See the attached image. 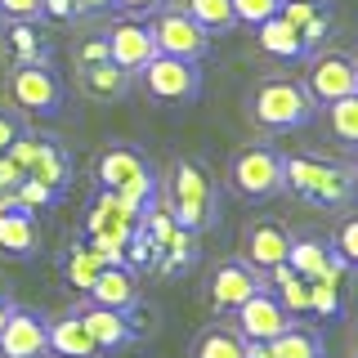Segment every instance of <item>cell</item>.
I'll return each mask as SVG.
<instances>
[{
  "label": "cell",
  "instance_id": "obj_1",
  "mask_svg": "<svg viewBox=\"0 0 358 358\" xmlns=\"http://www.w3.org/2000/svg\"><path fill=\"white\" fill-rule=\"evenodd\" d=\"M282 193L305 197L318 210H350L358 193L354 162H331V157H313V152L282 157Z\"/></svg>",
  "mask_w": 358,
  "mask_h": 358
},
{
  "label": "cell",
  "instance_id": "obj_2",
  "mask_svg": "<svg viewBox=\"0 0 358 358\" xmlns=\"http://www.w3.org/2000/svg\"><path fill=\"white\" fill-rule=\"evenodd\" d=\"M157 197L171 206V215L179 229L188 233H210L220 224V201H215V184H210L206 166L197 157H179L166 175V184H157Z\"/></svg>",
  "mask_w": 358,
  "mask_h": 358
},
{
  "label": "cell",
  "instance_id": "obj_3",
  "mask_svg": "<svg viewBox=\"0 0 358 358\" xmlns=\"http://www.w3.org/2000/svg\"><path fill=\"white\" fill-rule=\"evenodd\" d=\"M318 103L305 94V85L291 81V76H268V81H255L251 94H246V117L264 130H300L313 121Z\"/></svg>",
  "mask_w": 358,
  "mask_h": 358
},
{
  "label": "cell",
  "instance_id": "obj_4",
  "mask_svg": "<svg viewBox=\"0 0 358 358\" xmlns=\"http://www.w3.org/2000/svg\"><path fill=\"white\" fill-rule=\"evenodd\" d=\"M94 184L103 188V193H121V197L139 201V206H148V201L157 197V171H152V162L139 148H130V143H112V148L99 152Z\"/></svg>",
  "mask_w": 358,
  "mask_h": 358
},
{
  "label": "cell",
  "instance_id": "obj_5",
  "mask_svg": "<svg viewBox=\"0 0 358 358\" xmlns=\"http://www.w3.org/2000/svg\"><path fill=\"white\" fill-rule=\"evenodd\" d=\"M282 157L273 143H242L229 157V188L246 201H264L282 193Z\"/></svg>",
  "mask_w": 358,
  "mask_h": 358
},
{
  "label": "cell",
  "instance_id": "obj_6",
  "mask_svg": "<svg viewBox=\"0 0 358 358\" xmlns=\"http://www.w3.org/2000/svg\"><path fill=\"white\" fill-rule=\"evenodd\" d=\"M9 99L27 117H59L67 103V90H63V76L54 72V63L36 59V63H14V72H9Z\"/></svg>",
  "mask_w": 358,
  "mask_h": 358
},
{
  "label": "cell",
  "instance_id": "obj_7",
  "mask_svg": "<svg viewBox=\"0 0 358 358\" xmlns=\"http://www.w3.org/2000/svg\"><path fill=\"white\" fill-rule=\"evenodd\" d=\"M305 59H309V67H305L300 85H305V94L318 108H327L345 94H358V67H354L350 50H309Z\"/></svg>",
  "mask_w": 358,
  "mask_h": 358
},
{
  "label": "cell",
  "instance_id": "obj_8",
  "mask_svg": "<svg viewBox=\"0 0 358 358\" xmlns=\"http://www.w3.org/2000/svg\"><path fill=\"white\" fill-rule=\"evenodd\" d=\"M134 76H139V85L148 90V99H157V103H193L201 94V63H188V59L152 54Z\"/></svg>",
  "mask_w": 358,
  "mask_h": 358
},
{
  "label": "cell",
  "instance_id": "obj_9",
  "mask_svg": "<svg viewBox=\"0 0 358 358\" xmlns=\"http://www.w3.org/2000/svg\"><path fill=\"white\" fill-rule=\"evenodd\" d=\"M148 31H152V50H157V54H166V59L201 63V59H206V50H210V36L184 14V9H175V5H171V9H162V14L148 22Z\"/></svg>",
  "mask_w": 358,
  "mask_h": 358
},
{
  "label": "cell",
  "instance_id": "obj_10",
  "mask_svg": "<svg viewBox=\"0 0 358 358\" xmlns=\"http://www.w3.org/2000/svg\"><path fill=\"white\" fill-rule=\"evenodd\" d=\"M291 322H296V318L282 309V300L273 296V287L255 291L251 300H242V305L233 309V327H238L251 345H268L278 331H287Z\"/></svg>",
  "mask_w": 358,
  "mask_h": 358
},
{
  "label": "cell",
  "instance_id": "obj_11",
  "mask_svg": "<svg viewBox=\"0 0 358 358\" xmlns=\"http://www.w3.org/2000/svg\"><path fill=\"white\" fill-rule=\"evenodd\" d=\"M264 287H268V278L260 273V268L246 264L242 255H233V260H224L215 273H210L206 296H210V305H215V309H238L242 300H251L255 291H264Z\"/></svg>",
  "mask_w": 358,
  "mask_h": 358
},
{
  "label": "cell",
  "instance_id": "obj_12",
  "mask_svg": "<svg viewBox=\"0 0 358 358\" xmlns=\"http://www.w3.org/2000/svg\"><path fill=\"white\" fill-rule=\"evenodd\" d=\"M287 246H291V233L282 220H251L242 229V260L255 264L264 278L287 264Z\"/></svg>",
  "mask_w": 358,
  "mask_h": 358
},
{
  "label": "cell",
  "instance_id": "obj_13",
  "mask_svg": "<svg viewBox=\"0 0 358 358\" xmlns=\"http://www.w3.org/2000/svg\"><path fill=\"white\" fill-rule=\"evenodd\" d=\"M103 41H108V63H117L121 72H139L143 63L152 59V31L143 18H117L112 27H103Z\"/></svg>",
  "mask_w": 358,
  "mask_h": 358
},
{
  "label": "cell",
  "instance_id": "obj_14",
  "mask_svg": "<svg viewBox=\"0 0 358 358\" xmlns=\"http://www.w3.org/2000/svg\"><path fill=\"white\" fill-rule=\"evenodd\" d=\"M85 300L90 305H103V309H139V278H134L130 264H103L94 273V282L85 287Z\"/></svg>",
  "mask_w": 358,
  "mask_h": 358
},
{
  "label": "cell",
  "instance_id": "obj_15",
  "mask_svg": "<svg viewBox=\"0 0 358 358\" xmlns=\"http://www.w3.org/2000/svg\"><path fill=\"white\" fill-rule=\"evenodd\" d=\"M50 345H45V318L31 309L9 313V322L0 327V358H45Z\"/></svg>",
  "mask_w": 358,
  "mask_h": 358
},
{
  "label": "cell",
  "instance_id": "obj_16",
  "mask_svg": "<svg viewBox=\"0 0 358 358\" xmlns=\"http://www.w3.org/2000/svg\"><path fill=\"white\" fill-rule=\"evenodd\" d=\"M36 251H41L36 215L22 210V206L0 201V255H5V260H31Z\"/></svg>",
  "mask_w": 358,
  "mask_h": 358
},
{
  "label": "cell",
  "instance_id": "obj_17",
  "mask_svg": "<svg viewBox=\"0 0 358 358\" xmlns=\"http://www.w3.org/2000/svg\"><path fill=\"white\" fill-rule=\"evenodd\" d=\"M81 313V322H85V331H90V341L99 345V354H121L126 345L134 341V327H130V313H121V309H103V305H85L76 309Z\"/></svg>",
  "mask_w": 358,
  "mask_h": 358
},
{
  "label": "cell",
  "instance_id": "obj_18",
  "mask_svg": "<svg viewBox=\"0 0 358 358\" xmlns=\"http://www.w3.org/2000/svg\"><path fill=\"white\" fill-rule=\"evenodd\" d=\"M27 179L45 184L50 193H63L72 184V157L54 134H36V148H31V162H27Z\"/></svg>",
  "mask_w": 358,
  "mask_h": 358
},
{
  "label": "cell",
  "instance_id": "obj_19",
  "mask_svg": "<svg viewBox=\"0 0 358 358\" xmlns=\"http://www.w3.org/2000/svg\"><path fill=\"white\" fill-rule=\"evenodd\" d=\"M45 345L59 358H99V345L90 341L81 313H59V318H45Z\"/></svg>",
  "mask_w": 358,
  "mask_h": 358
},
{
  "label": "cell",
  "instance_id": "obj_20",
  "mask_svg": "<svg viewBox=\"0 0 358 358\" xmlns=\"http://www.w3.org/2000/svg\"><path fill=\"white\" fill-rule=\"evenodd\" d=\"M287 268L296 278H305V282H309V278H327V273H345V268L331 260V246L318 242V238H291Z\"/></svg>",
  "mask_w": 358,
  "mask_h": 358
},
{
  "label": "cell",
  "instance_id": "obj_21",
  "mask_svg": "<svg viewBox=\"0 0 358 358\" xmlns=\"http://www.w3.org/2000/svg\"><path fill=\"white\" fill-rule=\"evenodd\" d=\"M76 81L90 99H99V103H117V99L130 94V72H121L117 63H90V67H76Z\"/></svg>",
  "mask_w": 358,
  "mask_h": 358
},
{
  "label": "cell",
  "instance_id": "obj_22",
  "mask_svg": "<svg viewBox=\"0 0 358 358\" xmlns=\"http://www.w3.org/2000/svg\"><path fill=\"white\" fill-rule=\"evenodd\" d=\"M188 358H246V336L229 322H210L193 336Z\"/></svg>",
  "mask_w": 358,
  "mask_h": 358
},
{
  "label": "cell",
  "instance_id": "obj_23",
  "mask_svg": "<svg viewBox=\"0 0 358 358\" xmlns=\"http://www.w3.org/2000/svg\"><path fill=\"white\" fill-rule=\"evenodd\" d=\"M264 350H268V358H327L322 336L313 327H300V322H291L287 331H278Z\"/></svg>",
  "mask_w": 358,
  "mask_h": 358
},
{
  "label": "cell",
  "instance_id": "obj_24",
  "mask_svg": "<svg viewBox=\"0 0 358 358\" xmlns=\"http://www.w3.org/2000/svg\"><path fill=\"white\" fill-rule=\"evenodd\" d=\"M255 41H260L264 54H273V59H305V45H300V31L291 27L287 18H264L260 27H255Z\"/></svg>",
  "mask_w": 358,
  "mask_h": 358
},
{
  "label": "cell",
  "instance_id": "obj_25",
  "mask_svg": "<svg viewBox=\"0 0 358 358\" xmlns=\"http://www.w3.org/2000/svg\"><path fill=\"white\" fill-rule=\"evenodd\" d=\"M175 9H184L188 18L197 22L206 36H229L233 27H238V18H233V5L229 0H179Z\"/></svg>",
  "mask_w": 358,
  "mask_h": 358
},
{
  "label": "cell",
  "instance_id": "obj_26",
  "mask_svg": "<svg viewBox=\"0 0 358 358\" xmlns=\"http://www.w3.org/2000/svg\"><path fill=\"white\" fill-rule=\"evenodd\" d=\"M327 130H331V139L341 143V148H354L358 143V99L354 94L327 103Z\"/></svg>",
  "mask_w": 358,
  "mask_h": 358
},
{
  "label": "cell",
  "instance_id": "obj_27",
  "mask_svg": "<svg viewBox=\"0 0 358 358\" xmlns=\"http://www.w3.org/2000/svg\"><path fill=\"white\" fill-rule=\"evenodd\" d=\"M331 260L345 268V273H350V268L358 264V220H354V210H345L341 215V229L331 233Z\"/></svg>",
  "mask_w": 358,
  "mask_h": 358
},
{
  "label": "cell",
  "instance_id": "obj_28",
  "mask_svg": "<svg viewBox=\"0 0 358 358\" xmlns=\"http://www.w3.org/2000/svg\"><path fill=\"white\" fill-rule=\"evenodd\" d=\"M341 273H327V278H309V309L305 313H318V318H336L341 313Z\"/></svg>",
  "mask_w": 358,
  "mask_h": 358
},
{
  "label": "cell",
  "instance_id": "obj_29",
  "mask_svg": "<svg viewBox=\"0 0 358 358\" xmlns=\"http://www.w3.org/2000/svg\"><path fill=\"white\" fill-rule=\"evenodd\" d=\"M99 268H103V260H99V251H94L90 242H76L72 251H67V282H72V287L85 291L90 282H94Z\"/></svg>",
  "mask_w": 358,
  "mask_h": 358
},
{
  "label": "cell",
  "instance_id": "obj_30",
  "mask_svg": "<svg viewBox=\"0 0 358 358\" xmlns=\"http://www.w3.org/2000/svg\"><path fill=\"white\" fill-rule=\"evenodd\" d=\"M9 45H14V63H36L45 59V41L36 36L31 22H9Z\"/></svg>",
  "mask_w": 358,
  "mask_h": 358
},
{
  "label": "cell",
  "instance_id": "obj_31",
  "mask_svg": "<svg viewBox=\"0 0 358 358\" xmlns=\"http://www.w3.org/2000/svg\"><path fill=\"white\" fill-rule=\"evenodd\" d=\"M54 197H59V193H50V188L36 184V179H22L14 193H9V201H14V206H22V210H31V215H36V210H45V206H54Z\"/></svg>",
  "mask_w": 358,
  "mask_h": 358
},
{
  "label": "cell",
  "instance_id": "obj_32",
  "mask_svg": "<svg viewBox=\"0 0 358 358\" xmlns=\"http://www.w3.org/2000/svg\"><path fill=\"white\" fill-rule=\"evenodd\" d=\"M233 5V18H238V27H260L264 18H273L278 9H282V0H229Z\"/></svg>",
  "mask_w": 358,
  "mask_h": 358
},
{
  "label": "cell",
  "instance_id": "obj_33",
  "mask_svg": "<svg viewBox=\"0 0 358 358\" xmlns=\"http://www.w3.org/2000/svg\"><path fill=\"white\" fill-rule=\"evenodd\" d=\"M45 14V0H0V22H36Z\"/></svg>",
  "mask_w": 358,
  "mask_h": 358
},
{
  "label": "cell",
  "instance_id": "obj_34",
  "mask_svg": "<svg viewBox=\"0 0 358 358\" xmlns=\"http://www.w3.org/2000/svg\"><path fill=\"white\" fill-rule=\"evenodd\" d=\"M76 67H90V63H103L108 59V41H103V31H94V36H81L76 41Z\"/></svg>",
  "mask_w": 358,
  "mask_h": 358
},
{
  "label": "cell",
  "instance_id": "obj_35",
  "mask_svg": "<svg viewBox=\"0 0 358 358\" xmlns=\"http://www.w3.org/2000/svg\"><path fill=\"white\" fill-rule=\"evenodd\" d=\"M18 134H27V121H22L18 108H0V152L9 148V143L18 139Z\"/></svg>",
  "mask_w": 358,
  "mask_h": 358
},
{
  "label": "cell",
  "instance_id": "obj_36",
  "mask_svg": "<svg viewBox=\"0 0 358 358\" xmlns=\"http://www.w3.org/2000/svg\"><path fill=\"white\" fill-rule=\"evenodd\" d=\"M327 31H331V9H322V14L313 18V22H305V27H300V45H305V54H309V50H318V41L327 36Z\"/></svg>",
  "mask_w": 358,
  "mask_h": 358
},
{
  "label": "cell",
  "instance_id": "obj_37",
  "mask_svg": "<svg viewBox=\"0 0 358 358\" xmlns=\"http://www.w3.org/2000/svg\"><path fill=\"white\" fill-rule=\"evenodd\" d=\"M45 14H54V18H72V14H76V0H45Z\"/></svg>",
  "mask_w": 358,
  "mask_h": 358
},
{
  "label": "cell",
  "instance_id": "obj_38",
  "mask_svg": "<svg viewBox=\"0 0 358 358\" xmlns=\"http://www.w3.org/2000/svg\"><path fill=\"white\" fill-rule=\"evenodd\" d=\"M112 9V0H76V14H103Z\"/></svg>",
  "mask_w": 358,
  "mask_h": 358
},
{
  "label": "cell",
  "instance_id": "obj_39",
  "mask_svg": "<svg viewBox=\"0 0 358 358\" xmlns=\"http://www.w3.org/2000/svg\"><path fill=\"white\" fill-rule=\"evenodd\" d=\"M117 9H148V5H157V0H112Z\"/></svg>",
  "mask_w": 358,
  "mask_h": 358
},
{
  "label": "cell",
  "instance_id": "obj_40",
  "mask_svg": "<svg viewBox=\"0 0 358 358\" xmlns=\"http://www.w3.org/2000/svg\"><path fill=\"white\" fill-rule=\"evenodd\" d=\"M9 313H14V305H9V300L0 296V327H5V322H9Z\"/></svg>",
  "mask_w": 358,
  "mask_h": 358
}]
</instances>
